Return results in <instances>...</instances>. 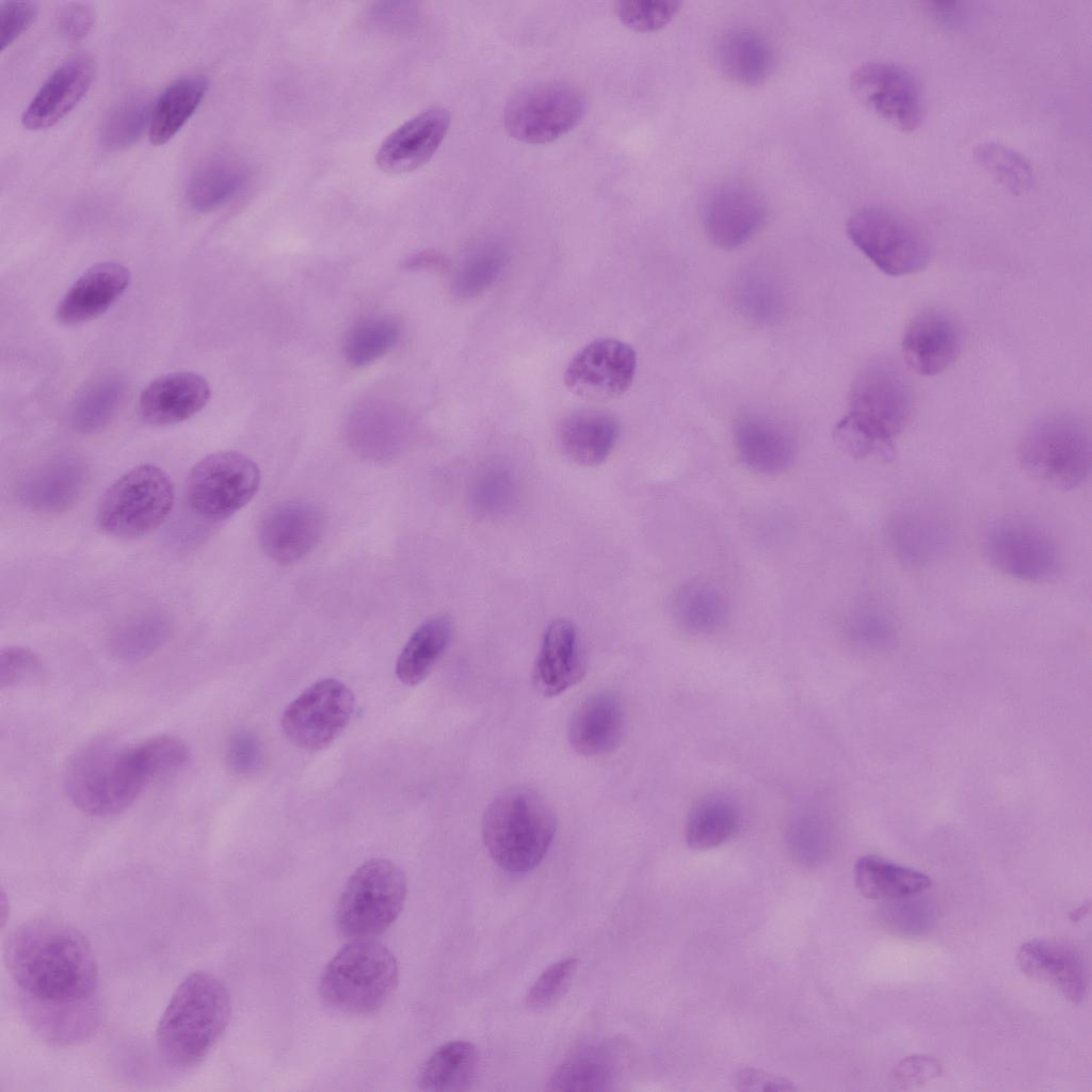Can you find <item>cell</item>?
Segmentation results:
<instances>
[{
  "label": "cell",
  "mask_w": 1092,
  "mask_h": 1092,
  "mask_svg": "<svg viewBox=\"0 0 1092 1092\" xmlns=\"http://www.w3.org/2000/svg\"><path fill=\"white\" fill-rule=\"evenodd\" d=\"M4 961L32 1027L46 1040L71 1045L98 1025V967L85 937L51 919H33L13 930Z\"/></svg>",
  "instance_id": "cell-1"
},
{
  "label": "cell",
  "mask_w": 1092,
  "mask_h": 1092,
  "mask_svg": "<svg viewBox=\"0 0 1092 1092\" xmlns=\"http://www.w3.org/2000/svg\"><path fill=\"white\" fill-rule=\"evenodd\" d=\"M912 405L911 388L897 367L887 362L869 364L852 384L849 411L834 428V441L853 459L890 461Z\"/></svg>",
  "instance_id": "cell-2"
},
{
  "label": "cell",
  "mask_w": 1092,
  "mask_h": 1092,
  "mask_svg": "<svg viewBox=\"0 0 1092 1092\" xmlns=\"http://www.w3.org/2000/svg\"><path fill=\"white\" fill-rule=\"evenodd\" d=\"M231 1013L229 993L212 974L194 971L174 991L157 1026L163 1060L187 1070L198 1064L225 1031Z\"/></svg>",
  "instance_id": "cell-3"
},
{
  "label": "cell",
  "mask_w": 1092,
  "mask_h": 1092,
  "mask_svg": "<svg viewBox=\"0 0 1092 1092\" xmlns=\"http://www.w3.org/2000/svg\"><path fill=\"white\" fill-rule=\"evenodd\" d=\"M139 744L93 741L69 761L64 787L70 802L91 816L122 813L152 781Z\"/></svg>",
  "instance_id": "cell-4"
},
{
  "label": "cell",
  "mask_w": 1092,
  "mask_h": 1092,
  "mask_svg": "<svg viewBox=\"0 0 1092 1092\" xmlns=\"http://www.w3.org/2000/svg\"><path fill=\"white\" fill-rule=\"evenodd\" d=\"M556 832L553 813L536 791L515 787L485 809L482 837L492 858L510 872H527L547 854Z\"/></svg>",
  "instance_id": "cell-5"
},
{
  "label": "cell",
  "mask_w": 1092,
  "mask_h": 1092,
  "mask_svg": "<svg viewBox=\"0 0 1092 1092\" xmlns=\"http://www.w3.org/2000/svg\"><path fill=\"white\" fill-rule=\"evenodd\" d=\"M398 962L373 938H352L326 964L319 984L323 1002L351 1015L381 1009L398 984Z\"/></svg>",
  "instance_id": "cell-6"
},
{
  "label": "cell",
  "mask_w": 1092,
  "mask_h": 1092,
  "mask_svg": "<svg viewBox=\"0 0 1092 1092\" xmlns=\"http://www.w3.org/2000/svg\"><path fill=\"white\" fill-rule=\"evenodd\" d=\"M1018 460L1033 479L1058 489H1074L1087 479L1091 468L1089 429L1074 414L1046 415L1024 433Z\"/></svg>",
  "instance_id": "cell-7"
},
{
  "label": "cell",
  "mask_w": 1092,
  "mask_h": 1092,
  "mask_svg": "<svg viewBox=\"0 0 1092 1092\" xmlns=\"http://www.w3.org/2000/svg\"><path fill=\"white\" fill-rule=\"evenodd\" d=\"M170 477L154 464L138 465L103 493L97 509L98 527L109 535L135 539L157 529L174 503Z\"/></svg>",
  "instance_id": "cell-8"
},
{
  "label": "cell",
  "mask_w": 1092,
  "mask_h": 1092,
  "mask_svg": "<svg viewBox=\"0 0 1092 1092\" xmlns=\"http://www.w3.org/2000/svg\"><path fill=\"white\" fill-rule=\"evenodd\" d=\"M404 872L392 862L372 858L351 874L338 900L336 922L351 938H374L400 915L406 898Z\"/></svg>",
  "instance_id": "cell-9"
},
{
  "label": "cell",
  "mask_w": 1092,
  "mask_h": 1092,
  "mask_svg": "<svg viewBox=\"0 0 1092 1092\" xmlns=\"http://www.w3.org/2000/svg\"><path fill=\"white\" fill-rule=\"evenodd\" d=\"M846 227L853 244L890 276L919 272L931 259L928 237L913 222L887 208H861Z\"/></svg>",
  "instance_id": "cell-10"
},
{
  "label": "cell",
  "mask_w": 1092,
  "mask_h": 1092,
  "mask_svg": "<svg viewBox=\"0 0 1092 1092\" xmlns=\"http://www.w3.org/2000/svg\"><path fill=\"white\" fill-rule=\"evenodd\" d=\"M585 109V97L576 86L561 81L537 82L519 89L509 98L503 123L512 138L544 144L575 128Z\"/></svg>",
  "instance_id": "cell-11"
},
{
  "label": "cell",
  "mask_w": 1092,
  "mask_h": 1092,
  "mask_svg": "<svg viewBox=\"0 0 1092 1092\" xmlns=\"http://www.w3.org/2000/svg\"><path fill=\"white\" fill-rule=\"evenodd\" d=\"M259 484L260 471L252 459L238 451H219L192 467L186 496L195 514L222 520L248 503Z\"/></svg>",
  "instance_id": "cell-12"
},
{
  "label": "cell",
  "mask_w": 1092,
  "mask_h": 1092,
  "mask_svg": "<svg viewBox=\"0 0 1092 1092\" xmlns=\"http://www.w3.org/2000/svg\"><path fill=\"white\" fill-rule=\"evenodd\" d=\"M985 555L999 572L1030 582L1053 578L1060 565L1057 542L1039 523L1019 515H1006L989 528Z\"/></svg>",
  "instance_id": "cell-13"
},
{
  "label": "cell",
  "mask_w": 1092,
  "mask_h": 1092,
  "mask_svg": "<svg viewBox=\"0 0 1092 1092\" xmlns=\"http://www.w3.org/2000/svg\"><path fill=\"white\" fill-rule=\"evenodd\" d=\"M350 688L335 678H323L291 701L282 716L285 736L307 751L328 746L347 727L354 711Z\"/></svg>",
  "instance_id": "cell-14"
},
{
  "label": "cell",
  "mask_w": 1092,
  "mask_h": 1092,
  "mask_svg": "<svg viewBox=\"0 0 1092 1092\" xmlns=\"http://www.w3.org/2000/svg\"><path fill=\"white\" fill-rule=\"evenodd\" d=\"M850 85L865 107L893 126L913 131L921 123L920 86L906 68L884 61L865 62L852 73Z\"/></svg>",
  "instance_id": "cell-15"
},
{
  "label": "cell",
  "mask_w": 1092,
  "mask_h": 1092,
  "mask_svg": "<svg viewBox=\"0 0 1092 1092\" xmlns=\"http://www.w3.org/2000/svg\"><path fill=\"white\" fill-rule=\"evenodd\" d=\"M637 370L633 348L616 338L585 344L568 363L564 383L569 391L589 400L620 397L632 384Z\"/></svg>",
  "instance_id": "cell-16"
},
{
  "label": "cell",
  "mask_w": 1092,
  "mask_h": 1092,
  "mask_svg": "<svg viewBox=\"0 0 1092 1092\" xmlns=\"http://www.w3.org/2000/svg\"><path fill=\"white\" fill-rule=\"evenodd\" d=\"M451 122L441 106L429 107L411 117L381 143L375 161L386 173L402 174L427 163L444 141Z\"/></svg>",
  "instance_id": "cell-17"
},
{
  "label": "cell",
  "mask_w": 1092,
  "mask_h": 1092,
  "mask_svg": "<svg viewBox=\"0 0 1092 1092\" xmlns=\"http://www.w3.org/2000/svg\"><path fill=\"white\" fill-rule=\"evenodd\" d=\"M324 529L325 516L319 507L303 501L285 502L263 517L259 543L273 561L291 564L319 543Z\"/></svg>",
  "instance_id": "cell-18"
},
{
  "label": "cell",
  "mask_w": 1092,
  "mask_h": 1092,
  "mask_svg": "<svg viewBox=\"0 0 1092 1092\" xmlns=\"http://www.w3.org/2000/svg\"><path fill=\"white\" fill-rule=\"evenodd\" d=\"M767 208L752 189L725 184L706 199L702 221L706 236L717 246L734 248L753 237L764 225Z\"/></svg>",
  "instance_id": "cell-19"
},
{
  "label": "cell",
  "mask_w": 1092,
  "mask_h": 1092,
  "mask_svg": "<svg viewBox=\"0 0 1092 1092\" xmlns=\"http://www.w3.org/2000/svg\"><path fill=\"white\" fill-rule=\"evenodd\" d=\"M961 348V332L954 318L945 310L928 308L908 324L902 352L908 366L925 376L936 375L956 359Z\"/></svg>",
  "instance_id": "cell-20"
},
{
  "label": "cell",
  "mask_w": 1092,
  "mask_h": 1092,
  "mask_svg": "<svg viewBox=\"0 0 1092 1092\" xmlns=\"http://www.w3.org/2000/svg\"><path fill=\"white\" fill-rule=\"evenodd\" d=\"M1016 962L1027 977L1055 987L1069 1001L1078 1005L1086 999L1088 969L1074 946L1054 940H1031L1018 948Z\"/></svg>",
  "instance_id": "cell-21"
},
{
  "label": "cell",
  "mask_w": 1092,
  "mask_h": 1092,
  "mask_svg": "<svg viewBox=\"0 0 1092 1092\" xmlns=\"http://www.w3.org/2000/svg\"><path fill=\"white\" fill-rule=\"evenodd\" d=\"M95 71V62L86 54L64 62L43 83L25 109L22 125L29 130H41L59 123L85 96Z\"/></svg>",
  "instance_id": "cell-22"
},
{
  "label": "cell",
  "mask_w": 1092,
  "mask_h": 1092,
  "mask_svg": "<svg viewBox=\"0 0 1092 1092\" xmlns=\"http://www.w3.org/2000/svg\"><path fill=\"white\" fill-rule=\"evenodd\" d=\"M211 396L207 380L192 371H176L151 381L139 399L143 420L152 425L182 422L208 403Z\"/></svg>",
  "instance_id": "cell-23"
},
{
  "label": "cell",
  "mask_w": 1092,
  "mask_h": 1092,
  "mask_svg": "<svg viewBox=\"0 0 1092 1092\" xmlns=\"http://www.w3.org/2000/svg\"><path fill=\"white\" fill-rule=\"evenodd\" d=\"M130 279V271L118 262L92 266L59 302L57 320L64 325H77L99 317L126 291Z\"/></svg>",
  "instance_id": "cell-24"
},
{
  "label": "cell",
  "mask_w": 1092,
  "mask_h": 1092,
  "mask_svg": "<svg viewBox=\"0 0 1092 1092\" xmlns=\"http://www.w3.org/2000/svg\"><path fill=\"white\" fill-rule=\"evenodd\" d=\"M620 436L615 415L601 407H580L564 415L557 427L561 452L581 466H596L612 453Z\"/></svg>",
  "instance_id": "cell-25"
},
{
  "label": "cell",
  "mask_w": 1092,
  "mask_h": 1092,
  "mask_svg": "<svg viewBox=\"0 0 1092 1092\" xmlns=\"http://www.w3.org/2000/svg\"><path fill=\"white\" fill-rule=\"evenodd\" d=\"M584 673L579 638L575 625L556 619L545 629L533 668L536 689L545 696H555L578 682Z\"/></svg>",
  "instance_id": "cell-26"
},
{
  "label": "cell",
  "mask_w": 1092,
  "mask_h": 1092,
  "mask_svg": "<svg viewBox=\"0 0 1092 1092\" xmlns=\"http://www.w3.org/2000/svg\"><path fill=\"white\" fill-rule=\"evenodd\" d=\"M87 480L85 465L73 457L51 461L27 473L17 484L18 500L38 512H62L76 503Z\"/></svg>",
  "instance_id": "cell-27"
},
{
  "label": "cell",
  "mask_w": 1092,
  "mask_h": 1092,
  "mask_svg": "<svg viewBox=\"0 0 1092 1092\" xmlns=\"http://www.w3.org/2000/svg\"><path fill=\"white\" fill-rule=\"evenodd\" d=\"M734 439L740 460L765 475L786 470L797 452L796 440L785 425L758 415L741 417L736 422Z\"/></svg>",
  "instance_id": "cell-28"
},
{
  "label": "cell",
  "mask_w": 1092,
  "mask_h": 1092,
  "mask_svg": "<svg viewBox=\"0 0 1092 1092\" xmlns=\"http://www.w3.org/2000/svg\"><path fill=\"white\" fill-rule=\"evenodd\" d=\"M624 724L620 700L611 693H596L585 698L573 712L567 739L580 755H604L620 744Z\"/></svg>",
  "instance_id": "cell-29"
},
{
  "label": "cell",
  "mask_w": 1092,
  "mask_h": 1092,
  "mask_svg": "<svg viewBox=\"0 0 1092 1092\" xmlns=\"http://www.w3.org/2000/svg\"><path fill=\"white\" fill-rule=\"evenodd\" d=\"M888 536L897 557L906 565L922 566L945 553L951 540L947 524L928 512L915 510L896 514L888 524Z\"/></svg>",
  "instance_id": "cell-30"
},
{
  "label": "cell",
  "mask_w": 1092,
  "mask_h": 1092,
  "mask_svg": "<svg viewBox=\"0 0 1092 1092\" xmlns=\"http://www.w3.org/2000/svg\"><path fill=\"white\" fill-rule=\"evenodd\" d=\"M714 59L722 75L743 85L762 83L774 66V55L766 39L743 28L729 30L721 36Z\"/></svg>",
  "instance_id": "cell-31"
},
{
  "label": "cell",
  "mask_w": 1092,
  "mask_h": 1092,
  "mask_svg": "<svg viewBox=\"0 0 1092 1092\" xmlns=\"http://www.w3.org/2000/svg\"><path fill=\"white\" fill-rule=\"evenodd\" d=\"M615 1048L607 1043L583 1046L568 1056L555 1071L549 1089L556 1091H605L619 1071Z\"/></svg>",
  "instance_id": "cell-32"
},
{
  "label": "cell",
  "mask_w": 1092,
  "mask_h": 1092,
  "mask_svg": "<svg viewBox=\"0 0 1092 1092\" xmlns=\"http://www.w3.org/2000/svg\"><path fill=\"white\" fill-rule=\"evenodd\" d=\"M854 881L864 897L881 900L908 898L931 886L924 872L878 855H864L856 861Z\"/></svg>",
  "instance_id": "cell-33"
},
{
  "label": "cell",
  "mask_w": 1092,
  "mask_h": 1092,
  "mask_svg": "<svg viewBox=\"0 0 1092 1092\" xmlns=\"http://www.w3.org/2000/svg\"><path fill=\"white\" fill-rule=\"evenodd\" d=\"M208 80L188 76L171 83L152 107L149 140L154 145L168 142L194 114L204 99Z\"/></svg>",
  "instance_id": "cell-34"
},
{
  "label": "cell",
  "mask_w": 1092,
  "mask_h": 1092,
  "mask_svg": "<svg viewBox=\"0 0 1092 1092\" xmlns=\"http://www.w3.org/2000/svg\"><path fill=\"white\" fill-rule=\"evenodd\" d=\"M451 636L452 623L447 615H436L420 624L398 656V679L407 686L421 682L446 651Z\"/></svg>",
  "instance_id": "cell-35"
},
{
  "label": "cell",
  "mask_w": 1092,
  "mask_h": 1092,
  "mask_svg": "<svg viewBox=\"0 0 1092 1092\" xmlns=\"http://www.w3.org/2000/svg\"><path fill=\"white\" fill-rule=\"evenodd\" d=\"M477 1048L467 1041H451L439 1046L422 1065L418 1086L423 1091L456 1092L467 1090L478 1069Z\"/></svg>",
  "instance_id": "cell-36"
},
{
  "label": "cell",
  "mask_w": 1092,
  "mask_h": 1092,
  "mask_svg": "<svg viewBox=\"0 0 1092 1092\" xmlns=\"http://www.w3.org/2000/svg\"><path fill=\"white\" fill-rule=\"evenodd\" d=\"M246 171L237 161L218 158L199 165L190 176L186 199L191 208L207 212L231 199L244 186Z\"/></svg>",
  "instance_id": "cell-37"
},
{
  "label": "cell",
  "mask_w": 1092,
  "mask_h": 1092,
  "mask_svg": "<svg viewBox=\"0 0 1092 1092\" xmlns=\"http://www.w3.org/2000/svg\"><path fill=\"white\" fill-rule=\"evenodd\" d=\"M672 610L678 625L693 635L718 630L728 616L725 597L718 589L703 581L682 584L673 597Z\"/></svg>",
  "instance_id": "cell-38"
},
{
  "label": "cell",
  "mask_w": 1092,
  "mask_h": 1092,
  "mask_svg": "<svg viewBox=\"0 0 1092 1092\" xmlns=\"http://www.w3.org/2000/svg\"><path fill=\"white\" fill-rule=\"evenodd\" d=\"M736 804L720 796L704 798L690 810L685 839L693 850H709L729 840L740 825Z\"/></svg>",
  "instance_id": "cell-39"
},
{
  "label": "cell",
  "mask_w": 1092,
  "mask_h": 1092,
  "mask_svg": "<svg viewBox=\"0 0 1092 1092\" xmlns=\"http://www.w3.org/2000/svg\"><path fill=\"white\" fill-rule=\"evenodd\" d=\"M170 621L157 612L130 617L111 633L109 648L123 662L141 661L157 652L170 639Z\"/></svg>",
  "instance_id": "cell-40"
},
{
  "label": "cell",
  "mask_w": 1092,
  "mask_h": 1092,
  "mask_svg": "<svg viewBox=\"0 0 1092 1092\" xmlns=\"http://www.w3.org/2000/svg\"><path fill=\"white\" fill-rule=\"evenodd\" d=\"M399 336L400 325L394 318H365L347 334L343 344L346 358L355 367L369 365L389 352Z\"/></svg>",
  "instance_id": "cell-41"
},
{
  "label": "cell",
  "mask_w": 1092,
  "mask_h": 1092,
  "mask_svg": "<svg viewBox=\"0 0 1092 1092\" xmlns=\"http://www.w3.org/2000/svg\"><path fill=\"white\" fill-rule=\"evenodd\" d=\"M151 101L143 94H132L118 102L107 115L100 129V143L111 151L135 143L150 125Z\"/></svg>",
  "instance_id": "cell-42"
},
{
  "label": "cell",
  "mask_w": 1092,
  "mask_h": 1092,
  "mask_svg": "<svg viewBox=\"0 0 1092 1092\" xmlns=\"http://www.w3.org/2000/svg\"><path fill=\"white\" fill-rule=\"evenodd\" d=\"M974 157L983 170L1013 194H1024L1033 187L1034 173L1030 162L1012 147L985 141L976 146Z\"/></svg>",
  "instance_id": "cell-43"
},
{
  "label": "cell",
  "mask_w": 1092,
  "mask_h": 1092,
  "mask_svg": "<svg viewBox=\"0 0 1092 1092\" xmlns=\"http://www.w3.org/2000/svg\"><path fill=\"white\" fill-rule=\"evenodd\" d=\"M505 262L498 247H484L467 256L456 269L452 291L461 299L476 296L487 289L500 275Z\"/></svg>",
  "instance_id": "cell-44"
},
{
  "label": "cell",
  "mask_w": 1092,
  "mask_h": 1092,
  "mask_svg": "<svg viewBox=\"0 0 1092 1092\" xmlns=\"http://www.w3.org/2000/svg\"><path fill=\"white\" fill-rule=\"evenodd\" d=\"M117 380H107L91 388L80 400L75 424L82 432H95L108 423L123 395Z\"/></svg>",
  "instance_id": "cell-45"
},
{
  "label": "cell",
  "mask_w": 1092,
  "mask_h": 1092,
  "mask_svg": "<svg viewBox=\"0 0 1092 1092\" xmlns=\"http://www.w3.org/2000/svg\"><path fill=\"white\" fill-rule=\"evenodd\" d=\"M681 2L676 0H621L614 12L626 27L640 31H656L667 26L678 13Z\"/></svg>",
  "instance_id": "cell-46"
},
{
  "label": "cell",
  "mask_w": 1092,
  "mask_h": 1092,
  "mask_svg": "<svg viewBox=\"0 0 1092 1092\" xmlns=\"http://www.w3.org/2000/svg\"><path fill=\"white\" fill-rule=\"evenodd\" d=\"M139 745L154 780L182 770L190 760L187 743L175 736H156Z\"/></svg>",
  "instance_id": "cell-47"
},
{
  "label": "cell",
  "mask_w": 1092,
  "mask_h": 1092,
  "mask_svg": "<svg viewBox=\"0 0 1092 1092\" xmlns=\"http://www.w3.org/2000/svg\"><path fill=\"white\" fill-rule=\"evenodd\" d=\"M738 302L751 317L772 321L781 311V300L773 284L761 275L745 276L738 287Z\"/></svg>",
  "instance_id": "cell-48"
},
{
  "label": "cell",
  "mask_w": 1092,
  "mask_h": 1092,
  "mask_svg": "<svg viewBox=\"0 0 1092 1092\" xmlns=\"http://www.w3.org/2000/svg\"><path fill=\"white\" fill-rule=\"evenodd\" d=\"M577 968L576 959H565L545 969L526 996L530 1009L539 1010L552 1005L567 989Z\"/></svg>",
  "instance_id": "cell-49"
},
{
  "label": "cell",
  "mask_w": 1092,
  "mask_h": 1092,
  "mask_svg": "<svg viewBox=\"0 0 1092 1092\" xmlns=\"http://www.w3.org/2000/svg\"><path fill=\"white\" fill-rule=\"evenodd\" d=\"M43 664L31 649L9 646L0 653V688H12L41 676Z\"/></svg>",
  "instance_id": "cell-50"
},
{
  "label": "cell",
  "mask_w": 1092,
  "mask_h": 1092,
  "mask_svg": "<svg viewBox=\"0 0 1092 1092\" xmlns=\"http://www.w3.org/2000/svg\"><path fill=\"white\" fill-rule=\"evenodd\" d=\"M38 6L31 1H3L0 4V49L11 46L35 20Z\"/></svg>",
  "instance_id": "cell-51"
},
{
  "label": "cell",
  "mask_w": 1092,
  "mask_h": 1092,
  "mask_svg": "<svg viewBox=\"0 0 1092 1092\" xmlns=\"http://www.w3.org/2000/svg\"><path fill=\"white\" fill-rule=\"evenodd\" d=\"M942 1074L937 1059L926 1055L904 1058L893 1071L894 1081L903 1089L919 1087Z\"/></svg>",
  "instance_id": "cell-52"
},
{
  "label": "cell",
  "mask_w": 1092,
  "mask_h": 1092,
  "mask_svg": "<svg viewBox=\"0 0 1092 1092\" xmlns=\"http://www.w3.org/2000/svg\"><path fill=\"white\" fill-rule=\"evenodd\" d=\"M226 759L229 768L238 774L254 772L260 762L259 744L251 734L239 732L227 744Z\"/></svg>",
  "instance_id": "cell-53"
},
{
  "label": "cell",
  "mask_w": 1092,
  "mask_h": 1092,
  "mask_svg": "<svg viewBox=\"0 0 1092 1092\" xmlns=\"http://www.w3.org/2000/svg\"><path fill=\"white\" fill-rule=\"evenodd\" d=\"M94 20L93 11L86 4L79 2L64 4L57 17L61 35L73 43L82 41L90 33Z\"/></svg>",
  "instance_id": "cell-54"
},
{
  "label": "cell",
  "mask_w": 1092,
  "mask_h": 1092,
  "mask_svg": "<svg viewBox=\"0 0 1092 1092\" xmlns=\"http://www.w3.org/2000/svg\"><path fill=\"white\" fill-rule=\"evenodd\" d=\"M734 1083L740 1091H790L794 1090L792 1082L754 1069H744L735 1075Z\"/></svg>",
  "instance_id": "cell-55"
},
{
  "label": "cell",
  "mask_w": 1092,
  "mask_h": 1092,
  "mask_svg": "<svg viewBox=\"0 0 1092 1092\" xmlns=\"http://www.w3.org/2000/svg\"><path fill=\"white\" fill-rule=\"evenodd\" d=\"M852 630L862 639L879 640L888 636L890 626L882 614L862 612L854 617Z\"/></svg>",
  "instance_id": "cell-56"
},
{
  "label": "cell",
  "mask_w": 1092,
  "mask_h": 1092,
  "mask_svg": "<svg viewBox=\"0 0 1092 1092\" xmlns=\"http://www.w3.org/2000/svg\"><path fill=\"white\" fill-rule=\"evenodd\" d=\"M929 10L932 12L934 17L945 23L956 22L961 15L959 4L954 2L930 3Z\"/></svg>",
  "instance_id": "cell-57"
},
{
  "label": "cell",
  "mask_w": 1092,
  "mask_h": 1092,
  "mask_svg": "<svg viewBox=\"0 0 1092 1092\" xmlns=\"http://www.w3.org/2000/svg\"><path fill=\"white\" fill-rule=\"evenodd\" d=\"M446 264L445 257L436 252H422L407 261L410 268H437Z\"/></svg>",
  "instance_id": "cell-58"
},
{
  "label": "cell",
  "mask_w": 1092,
  "mask_h": 1092,
  "mask_svg": "<svg viewBox=\"0 0 1092 1092\" xmlns=\"http://www.w3.org/2000/svg\"><path fill=\"white\" fill-rule=\"evenodd\" d=\"M1090 905L1088 903L1081 905L1074 913L1071 914L1073 921L1080 919L1086 913H1088Z\"/></svg>",
  "instance_id": "cell-59"
}]
</instances>
